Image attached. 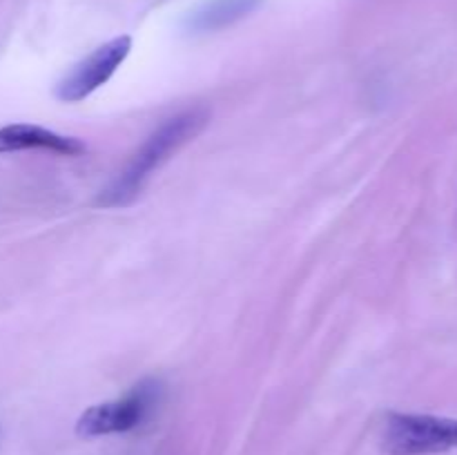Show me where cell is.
<instances>
[{
	"label": "cell",
	"instance_id": "6da1fadb",
	"mask_svg": "<svg viewBox=\"0 0 457 455\" xmlns=\"http://www.w3.org/2000/svg\"><path fill=\"white\" fill-rule=\"evenodd\" d=\"M208 123V110L204 107H192V110L181 112L165 120L159 129L145 138L141 147L134 152L129 163L125 165L123 172L119 174L110 190L101 196V203L107 208H119V205H129L138 194L147 178L170 159L177 154L187 141L196 136Z\"/></svg>",
	"mask_w": 457,
	"mask_h": 455
},
{
	"label": "cell",
	"instance_id": "7a4b0ae2",
	"mask_svg": "<svg viewBox=\"0 0 457 455\" xmlns=\"http://www.w3.org/2000/svg\"><path fill=\"white\" fill-rule=\"evenodd\" d=\"M386 455H437L457 449V419L422 413H388L379 431Z\"/></svg>",
	"mask_w": 457,
	"mask_h": 455
},
{
	"label": "cell",
	"instance_id": "3957f363",
	"mask_svg": "<svg viewBox=\"0 0 457 455\" xmlns=\"http://www.w3.org/2000/svg\"><path fill=\"white\" fill-rule=\"evenodd\" d=\"M163 388L154 379H145L119 400L96 404L85 410L76 422V433L83 437L114 435L141 426L159 406Z\"/></svg>",
	"mask_w": 457,
	"mask_h": 455
},
{
	"label": "cell",
	"instance_id": "277c9868",
	"mask_svg": "<svg viewBox=\"0 0 457 455\" xmlns=\"http://www.w3.org/2000/svg\"><path fill=\"white\" fill-rule=\"evenodd\" d=\"M129 49H132L129 36L107 40L105 45L94 49L87 58H83L79 65H74V70L56 85V96L62 103H79L87 98L114 76V71L128 58Z\"/></svg>",
	"mask_w": 457,
	"mask_h": 455
},
{
	"label": "cell",
	"instance_id": "5b68a950",
	"mask_svg": "<svg viewBox=\"0 0 457 455\" xmlns=\"http://www.w3.org/2000/svg\"><path fill=\"white\" fill-rule=\"evenodd\" d=\"M43 150L54 152L61 156H79L85 152V143L79 138L62 136L47 128L29 123H13L0 128V154H12V152Z\"/></svg>",
	"mask_w": 457,
	"mask_h": 455
},
{
	"label": "cell",
	"instance_id": "8992f818",
	"mask_svg": "<svg viewBox=\"0 0 457 455\" xmlns=\"http://www.w3.org/2000/svg\"><path fill=\"white\" fill-rule=\"evenodd\" d=\"M262 0H212L190 16L192 31H219L250 16Z\"/></svg>",
	"mask_w": 457,
	"mask_h": 455
}]
</instances>
